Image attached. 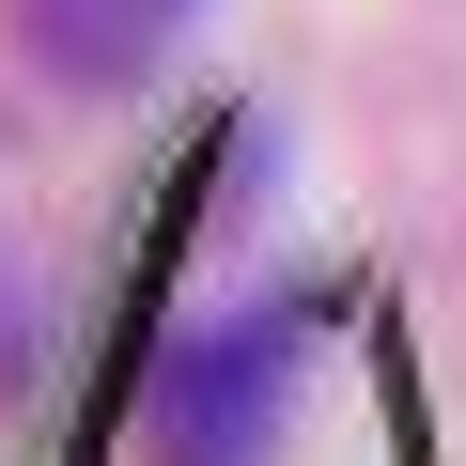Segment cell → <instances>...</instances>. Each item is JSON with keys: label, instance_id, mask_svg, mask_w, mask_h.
Instances as JSON below:
<instances>
[{"label": "cell", "instance_id": "1", "mask_svg": "<svg viewBox=\"0 0 466 466\" xmlns=\"http://www.w3.org/2000/svg\"><path fill=\"white\" fill-rule=\"evenodd\" d=\"M280 358L296 327H218L171 358V404H156V466H249L265 420H280Z\"/></svg>", "mask_w": 466, "mask_h": 466}, {"label": "cell", "instance_id": "2", "mask_svg": "<svg viewBox=\"0 0 466 466\" xmlns=\"http://www.w3.org/2000/svg\"><path fill=\"white\" fill-rule=\"evenodd\" d=\"M187 16H202V0H0L16 63H47L63 94H125V78H156Z\"/></svg>", "mask_w": 466, "mask_h": 466}]
</instances>
